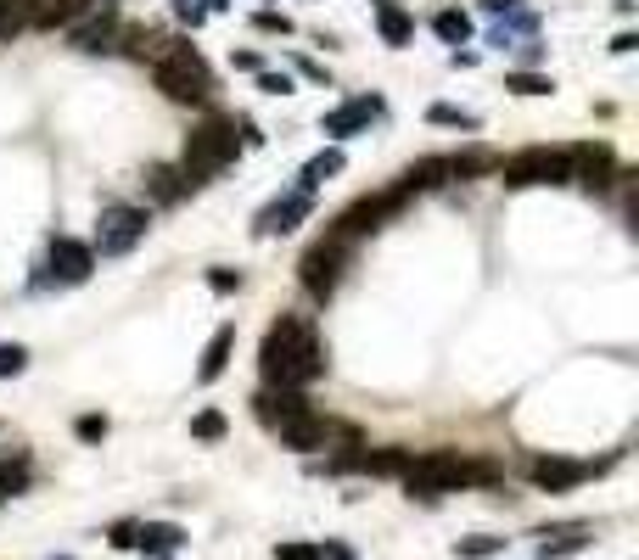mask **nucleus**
<instances>
[{
  "label": "nucleus",
  "instance_id": "9b49d317",
  "mask_svg": "<svg viewBox=\"0 0 639 560\" xmlns=\"http://www.w3.org/2000/svg\"><path fill=\"white\" fill-rule=\"evenodd\" d=\"M572 180H583L589 191H606L611 180H623L617 174V157H611V146L606 140H583V146H572Z\"/></svg>",
  "mask_w": 639,
  "mask_h": 560
},
{
  "label": "nucleus",
  "instance_id": "39448f33",
  "mask_svg": "<svg viewBox=\"0 0 639 560\" xmlns=\"http://www.w3.org/2000/svg\"><path fill=\"white\" fill-rule=\"evenodd\" d=\"M494 174L511 185V191H527V185H567L572 157L555 152V146H527V152H516V157H499Z\"/></svg>",
  "mask_w": 639,
  "mask_h": 560
},
{
  "label": "nucleus",
  "instance_id": "f257e3e1",
  "mask_svg": "<svg viewBox=\"0 0 639 560\" xmlns=\"http://www.w3.org/2000/svg\"><path fill=\"white\" fill-rule=\"evenodd\" d=\"M258 370L281 392H303L309 381H320L326 376V348H320L314 325L303 314H281L258 342Z\"/></svg>",
  "mask_w": 639,
  "mask_h": 560
},
{
  "label": "nucleus",
  "instance_id": "5701e85b",
  "mask_svg": "<svg viewBox=\"0 0 639 560\" xmlns=\"http://www.w3.org/2000/svg\"><path fill=\"white\" fill-rule=\"evenodd\" d=\"M331 174H342V152H337V146H331V152H320V157H309V168H303L298 191H303V196H314L320 185L331 180Z\"/></svg>",
  "mask_w": 639,
  "mask_h": 560
},
{
  "label": "nucleus",
  "instance_id": "cd10ccee",
  "mask_svg": "<svg viewBox=\"0 0 639 560\" xmlns=\"http://www.w3.org/2000/svg\"><path fill=\"white\" fill-rule=\"evenodd\" d=\"M432 28H438V40H449V45H466L471 40V17L466 12H438V17H432Z\"/></svg>",
  "mask_w": 639,
  "mask_h": 560
},
{
  "label": "nucleus",
  "instance_id": "2f4dec72",
  "mask_svg": "<svg viewBox=\"0 0 639 560\" xmlns=\"http://www.w3.org/2000/svg\"><path fill=\"white\" fill-rule=\"evenodd\" d=\"M29 370V353L17 348V342H0V381L6 376H23Z\"/></svg>",
  "mask_w": 639,
  "mask_h": 560
},
{
  "label": "nucleus",
  "instance_id": "a19ab883",
  "mask_svg": "<svg viewBox=\"0 0 639 560\" xmlns=\"http://www.w3.org/2000/svg\"><path fill=\"white\" fill-rule=\"evenodd\" d=\"M230 62H236L242 73H264V56H258V51H236Z\"/></svg>",
  "mask_w": 639,
  "mask_h": 560
},
{
  "label": "nucleus",
  "instance_id": "ea45409f",
  "mask_svg": "<svg viewBox=\"0 0 639 560\" xmlns=\"http://www.w3.org/2000/svg\"><path fill=\"white\" fill-rule=\"evenodd\" d=\"M135 527H141V521H118V527L107 532V538H113V549H135Z\"/></svg>",
  "mask_w": 639,
  "mask_h": 560
},
{
  "label": "nucleus",
  "instance_id": "f8f14e48",
  "mask_svg": "<svg viewBox=\"0 0 639 560\" xmlns=\"http://www.w3.org/2000/svg\"><path fill=\"white\" fill-rule=\"evenodd\" d=\"M113 40H118V6L113 0H101V6H90L85 12V23H73V45L79 51H113Z\"/></svg>",
  "mask_w": 639,
  "mask_h": 560
},
{
  "label": "nucleus",
  "instance_id": "4468645a",
  "mask_svg": "<svg viewBox=\"0 0 639 560\" xmlns=\"http://www.w3.org/2000/svg\"><path fill=\"white\" fill-rule=\"evenodd\" d=\"M90 269H96V252H90L85 241H68V236L51 241V275H57L62 286H85Z\"/></svg>",
  "mask_w": 639,
  "mask_h": 560
},
{
  "label": "nucleus",
  "instance_id": "9d476101",
  "mask_svg": "<svg viewBox=\"0 0 639 560\" xmlns=\"http://www.w3.org/2000/svg\"><path fill=\"white\" fill-rule=\"evenodd\" d=\"M595 471H606V460H600V465H583V460H561V454H544V460L527 465L533 488H544V493H567V488H578V482H589Z\"/></svg>",
  "mask_w": 639,
  "mask_h": 560
},
{
  "label": "nucleus",
  "instance_id": "dca6fc26",
  "mask_svg": "<svg viewBox=\"0 0 639 560\" xmlns=\"http://www.w3.org/2000/svg\"><path fill=\"white\" fill-rule=\"evenodd\" d=\"M438 185H449V157H421V163H410L404 174H398V185L393 191L410 202V196H421V191H438Z\"/></svg>",
  "mask_w": 639,
  "mask_h": 560
},
{
  "label": "nucleus",
  "instance_id": "4c0bfd02",
  "mask_svg": "<svg viewBox=\"0 0 639 560\" xmlns=\"http://www.w3.org/2000/svg\"><path fill=\"white\" fill-rule=\"evenodd\" d=\"M174 17H180V23H191V28H202V23H208V12H202V0H174Z\"/></svg>",
  "mask_w": 639,
  "mask_h": 560
},
{
  "label": "nucleus",
  "instance_id": "473e14b6",
  "mask_svg": "<svg viewBox=\"0 0 639 560\" xmlns=\"http://www.w3.org/2000/svg\"><path fill=\"white\" fill-rule=\"evenodd\" d=\"M426 118H432V124H449V129H477V112H460V107H432Z\"/></svg>",
  "mask_w": 639,
  "mask_h": 560
},
{
  "label": "nucleus",
  "instance_id": "7ed1b4c3",
  "mask_svg": "<svg viewBox=\"0 0 639 560\" xmlns=\"http://www.w3.org/2000/svg\"><path fill=\"white\" fill-rule=\"evenodd\" d=\"M152 79H157V90H163L169 101H180V107H208L213 101L208 62H202L191 45H180V40H163V51L152 56Z\"/></svg>",
  "mask_w": 639,
  "mask_h": 560
},
{
  "label": "nucleus",
  "instance_id": "aec40b11",
  "mask_svg": "<svg viewBox=\"0 0 639 560\" xmlns=\"http://www.w3.org/2000/svg\"><path fill=\"white\" fill-rule=\"evenodd\" d=\"M230 348H236V325H219V331H213V342H208V353H202V364H197V381H202V387L225 376Z\"/></svg>",
  "mask_w": 639,
  "mask_h": 560
},
{
  "label": "nucleus",
  "instance_id": "79ce46f5",
  "mask_svg": "<svg viewBox=\"0 0 639 560\" xmlns=\"http://www.w3.org/2000/svg\"><path fill=\"white\" fill-rule=\"evenodd\" d=\"M320 560H354V549L348 544H320Z\"/></svg>",
  "mask_w": 639,
  "mask_h": 560
},
{
  "label": "nucleus",
  "instance_id": "c85d7f7f",
  "mask_svg": "<svg viewBox=\"0 0 639 560\" xmlns=\"http://www.w3.org/2000/svg\"><path fill=\"white\" fill-rule=\"evenodd\" d=\"M499 549H505V538H488V532H477V538H460L455 555H460V560H488V555H499Z\"/></svg>",
  "mask_w": 639,
  "mask_h": 560
},
{
  "label": "nucleus",
  "instance_id": "c03bdc74",
  "mask_svg": "<svg viewBox=\"0 0 639 560\" xmlns=\"http://www.w3.org/2000/svg\"><path fill=\"white\" fill-rule=\"evenodd\" d=\"M57 560H73V555H57Z\"/></svg>",
  "mask_w": 639,
  "mask_h": 560
},
{
  "label": "nucleus",
  "instance_id": "f03ea898",
  "mask_svg": "<svg viewBox=\"0 0 639 560\" xmlns=\"http://www.w3.org/2000/svg\"><path fill=\"white\" fill-rule=\"evenodd\" d=\"M410 499H438V493H460V488H494L499 465L494 460H471L460 448H432V454H415L410 471L398 476Z\"/></svg>",
  "mask_w": 639,
  "mask_h": 560
},
{
  "label": "nucleus",
  "instance_id": "1a4fd4ad",
  "mask_svg": "<svg viewBox=\"0 0 639 560\" xmlns=\"http://www.w3.org/2000/svg\"><path fill=\"white\" fill-rule=\"evenodd\" d=\"M281 432V448H298V454H314V448H331V437H348V443H359L354 426H337V420L314 415V409H303L298 420H286V426H275Z\"/></svg>",
  "mask_w": 639,
  "mask_h": 560
},
{
  "label": "nucleus",
  "instance_id": "7c9ffc66",
  "mask_svg": "<svg viewBox=\"0 0 639 560\" xmlns=\"http://www.w3.org/2000/svg\"><path fill=\"white\" fill-rule=\"evenodd\" d=\"M191 437H202V443H219V437H225V415H219V409H202V415L191 420Z\"/></svg>",
  "mask_w": 639,
  "mask_h": 560
},
{
  "label": "nucleus",
  "instance_id": "58836bf2",
  "mask_svg": "<svg viewBox=\"0 0 639 560\" xmlns=\"http://www.w3.org/2000/svg\"><path fill=\"white\" fill-rule=\"evenodd\" d=\"M275 560H320V544H275Z\"/></svg>",
  "mask_w": 639,
  "mask_h": 560
},
{
  "label": "nucleus",
  "instance_id": "393cba45",
  "mask_svg": "<svg viewBox=\"0 0 639 560\" xmlns=\"http://www.w3.org/2000/svg\"><path fill=\"white\" fill-rule=\"evenodd\" d=\"M376 17H382V40H387V45H404V40L415 34V23L398 12V0H376Z\"/></svg>",
  "mask_w": 639,
  "mask_h": 560
},
{
  "label": "nucleus",
  "instance_id": "e433bc0d",
  "mask_svg": "<svg viewBox=\"0 0 639 560\" xmlns=\"http://www.w3.org/2000/svg\"><path fill=\"white\" fill-rule=\"evenodd\" d=\"M253 28H264V34H292V17L286 12H258Z\"/></svg>",
  "mask_w": 639,
  "mask_h": 560
},
{
  "label": "nucleus",
  "instance_id": "bb28decb",
  "mask_svg": "<svg viewBox=\"0 0 639 560\" xmlns=\"http://www.w3.org/2000/svg\"><path fill=\"white\" fill-rule=\"evenodd\" d=\"M23 488H29V454H6L0 460V499H12Z\"/></svg>",
  "mask_w": 639,
  "mask_h": 560
},
{
  "label": "nucleus",
  "instance_id": "f3484780",
  "mask_svg": "<svg viewBox=\"0 0 639 560\" xmlns=\"http://www.w3.org/2000/svg\"><path fill=\"white\" fill-rule=\"evenodd\" d=\"M376 112H382V96H354L348 107L326 112V124H320V129H326V135H337V140H348V135H359Z\"/></svg>",
  "mask_w": 639,
  "mask_h": 560
},
{
  "label": "nucleus",
  "instance_id": "0eeeda50",
  "mask_svg": "<svg viewBox=\"0 0 639 560\" xmlns=\"http://www.w3.org/2000/svg\"><path fill=\"white\" fill-rule=\"evenodd\" d=\"M348 258H354V247H342V241L320 236V241H314V247L298 258V280H303V292L326 303V297L342 286V269H348Z\"/></svg>",
  "mask_w": 639,
  "mask_h": 560
},
{
  "label": "nucleus",
  "instance_id": "c756f323",
  "mask_svg": "<svg viewBox=\"0 0 639 560\" xmlns=\"http://www.w3.org/2000/svg\"><path fill=\"white\" fill-rule=\"evenodd\" d=\"M505 90H516V96H550L555 84L544 73H505Z\"/></svg>",
  "mask_w": 639,
  "mask_h": 560
},
{
  "label": "nucleus",
  "instance_id": "37998d69",
  "mask_svg": "<svg viewBox=\"0 0 639 560\" xmlns=\"http://www.w3.org/2000/svg\"><path fill=\"white\" fill-rule=\"evenodd\" d=\"M230 0H202V12H225Z\"/></svg>",
  "mask_w": 639,
  "mask_h": 560
},
{
  "label": "nucleus",
  "instance_id": "4be33fe9",
  "mask_svg": "<svg viewBox=\"0 0 639 560\" xmlns=\"http://www.w3.org/2000/svg\"><path fill=\"white\" fill-rule=\"evenodd\" d=\"M101 6V0H40L34 6V28H57V23H79V17Z\"/></svg>",
  "mask_w": 639,
  "mask_h": 560
},
{
  "label": "nucleus",
  "instance_id": "6ab92c4d",
  "mask_svg": "<svg viewBox=\"0 0 639 560\" xmlns=\"http://www.w3.org/2000/svg\"><path fill=\"white\" fill-rule=\"evenodd\" d=\"M141 185H146V196H152L157 208H169V202H180V196L191 191V185H185V174H180L174 163H152Z\"/></svg>",
  "mask_w": 639,
  "mask_h": 560
},
{
  "label": "nucleus",
  "instance_id": "c9c22d12",
  "mask_svg": "<svg viewBox=\"0 0 639 560\" xmlns=\"http://www.w3.org/2000/svg\"><path fill=\"white\" fill-rule=\"evenodd\" d=\"M258 90H264V96H292V79H286V73H258Z\"/></svg>",
  "mask_w": 639,
  "mask_h": 560
},
{
  "label": "nucleus",
  "instance_id": "412c9836",
  "mask_svg": "<svg viewBox=\"0 0 639 560\" xmlns=\"http://www.w3.org/2000/svg\"><path fill=\"white\" fill-rule=\"evenodd\" d=\"M180 544H185V532L174 521H141L135 527V549H146V555H174Z\"/></svg>",
  "mask_w": 639,
  "mask_h": 560
},
{
  "label": "nucleus",
  "instance_id": "a18cd8bd",
  "mask_svg": "<svg viewBox=\"0 0 639 560\" xmlns=\"http://www.w3.org/2000/svg\"><path fill=\"white\" fill-rule=\"evenodd\" d=\"M0 504H6V499H0Z\"/></svg>",
  "mask_w": 639,
  "mask_h": 560
},
{
  "label": "nucleus",
  "instance_id": "ddd939ff",
  "mask_svg": "<svg viewBox=\"0 0 639 560\" xmlns=\"http://www.w3.org/2000/svg\"><path fill=\"white\" fill-rule=\"evenodd\" d=\"M314 213V196H303V191H292V196H281V202H270V208L258 213V236H292L303 219Z\"/></svg>",
  "mask_w": 639,
  "mask_h": 560
},
{
  "label": "nucleus",
  "instance_id": "a878e982",
  "mask_svg": "<svg viewBox=\"0 0 639 560\" xmlns=\"http://www.w3.org/2000/svg\"><path fill=\"white\" fill-rule=\"evenodd\" d=\"M488 168H499V157L483 152V146H471V152L449 157V180H471V174H488Z\"/></svg>",
  "mask_w": 639,
  "mask_h": 560
},
{
  "label": "nucleus",
  "instance_id": "423d86ee",
  "mask_svg": "<svg viewBox=\"0 0 639 560\" xmlns=\"http://www.w3.org/2000/svg\"><path fill=\"white\" fill-rule=\"evenodd\" d=\"M404 208V196L398 191H382V196H359L354 208H342L337 219H331V230L326 236L331 241H342V247H354V241H365V236H376L393 213Z\"/></svg>",
  "mask_w": 639,
  "mask_h": 560
},
{
  "label": "nucleus",
  "instance_id": "a211bd4d",
  "mask_svg": "<svg viewBox=\"0 0 639 560\" xmlns=\"http://www.w3.org/2000/svg\"><path fill=\"white\" fill-rule=\"evenodd\" d=\"M583 544H595V527H589V521H567V527H544V532H539L544 560L572 555V549H583Z\"/></svg>",
  "mask_w": 639,
  "mask_h": 560
},
{
  "label": "nucleus",
  "instance_id": "2eb2a0df",
  "mask_svg": "<svg viewBox=\"0 0 639 560\" xmlns=\"http://www.w3.org/2000/svg\"><path fill=\"white\" fill-rule=\"evenodd\" d=\"M303 409H309V398H303V392H281V387H264L253 398V415L264 420L270 432H275V426H286V420H298Z\"/></svg>",
  "mask_w": 639,
  "mask_h": 560
},
{
  "label": "nucleus",
  "instance_id": "6e6552de",
  "mask_svg": "<svg viewBox=\"0 0 639 560\" xmlns=\"http://www.w3.org/2000/svg\"><path fill=\"white\" fill-rule=\"evenodd\" d=\"M146 230H152V213L146 208H107L90 252H101V258H124V252H135L146 241Z\"/></svg>",
  "mask_w": 639,
  "mask_h": 560
},
{
  "label": "nucleus",
  "instance_id": "72a5a7b5",
  "mask_svg": "<svg viewBox=\"0 0 639 560\" xmlns=\"http://www.w3.org/2000/svg\"><path fill=\"white\" fill-rule=\"evenodd\" d=\"M208 286L219 297H230V292H242V269H208Z\"/></svg>",
  "mask_w": 639,
  "mask_h": 560
},
{
  "label": "nucleus",
  "instance_id": "20e7f679",
  "mask_svg": "<svg viewBox=\"0 0 639 560\" xmlns=\"http://www.w3.org/2000/svg\"><path fill=\"white\" fill-rule=\"evenodd\" d=\"M236 146H242V140H236V124H230V118H202V124L185 135V157L174 168H180L185 185L197 191V185H208L213 174L236 157Z\"/></svg>",
  "mask_w": 639,
  "mask_h": 560
},
{
  "label": "nucleus",
  "instance_id": "f704fd0d",
  "mask_svg": "<svg viewBox=\"0 0 639 560\" xmlns=\"http://www.w3.org/2000/svg\"><path fill=\"white\" fill-rule=\"evenodd\" d=\"M73 432L85 437V443H101V437H107V415H79V426H73Z\"/></svg>",
  "mask_w": 639,
  "mask_h": 560
},
{
  "label": "nucleus",
  "instance_id": "b1692460",
  "mask_svg": "<svg viewBox=\"0 0 639 560\" xmlns=\"http://www.w3.org/2000/svg\"><path fill=\"white\" fill-rule=\"evenodd\" d=\"M34 6H40V0H0V40L34 28Z\"/></svg>",
  "mask_w": 639,
  "mask_h": 560
}]
</instances>
